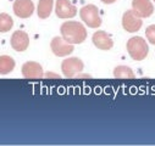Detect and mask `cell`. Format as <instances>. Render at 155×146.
I'll return each mask as SVG.
<instances>
[{"instance_id":"6da1fadb","label":"cell","mask_w":155,"mask_h":146,"mask_svg":"<svg viewBox=\"0 0 155 146\" xmlns=\"http://www.w3.org/2000/svg\"><path fill=\"white\" fill-rule=\"evenodd\" d=\"M60 32L62 38L70 44H81L87 38V30L84 26L76 21H67L62 23Z\"/></svg>"},{"instance_id":"7a4b0ae2","label":"cell","mask_w":155,"mask_h":146,"mask_svg":"<svg viewBox=\"0 0 155 146\" xmlns=\"http://www.w3.org/2000/svg\"><path fill=\"white\" fill-rule=\"evenodd\" d=\"M127 51L130 56L136 61H142L148 55V44L142 36H132L127 42Z\"/></svg>"},{"instance_id":"3957f363","label":"cell","mask_w":155,"mask_h":146,"mask_svg":"<svg viewBox=\"0 0 155 146\" xmlns=\"http://www.w3.org/2000/svg\"><path fill=\"white\" fill-rule=\"evenodd\" d=\"M80 16L82 21L91 28H98L101 24V18L99 16L98 8L93 4L86 5L80 10Z\"/></svg>"},{"instance_id":"277c9868","label":"cell","mask_w":155,"mask_h":146,"mask_svg":"<svg viewBox=\"0 0 155 146\" xmlns=\"http://www.w3.org/2000/svg\"><path fill=\"white\" fill-rule=\"evenodd\" d=\"M83 67H84V65H83L82 60H80L78 57H68V59L64 60L61 63L62 73L67 78H72L78 72L83 71Z\"/></svg>"},{"instance_id":"5b68a950","label":"cell","mask_w":155,"mask_h":146,"mask_svg":"<svg viewBox=\"0 0 155 146\" xmlns=\"http://www.w3.org/2000/svg\"><path fill=\"white\" fill-rule=\"evenodd\" d=\"M143 24V21H142V17H139L134 10H128L122 16V26L124 28L130 32V33H133V32H137L140 29Z\"/></svg>"},{"instance_id":"8992f818","label":"cell","mask_w":155,"mask_h":146,"mask_svg":"<svg viewBox=\"0 0 155 146\" xmlns=\"http://www.w3.org/2000/svg\"><path fill=\"white\" fill-rule=\"evenodd\" d=\"M50 48H51L54 55H56L59 57L67 56L73 51V44L67 43L61 36H55V38H53V40L50 43Z\"/></svg>"},{"instance_id":"52a82bcc","label":"cell","mask_w":155,"mask_h":146,"mask_svg":"<svg viewBox=\"0 0 155 146\" xmlns=\"http://www.w3.org/2000/svg\"><path fill=\"white\" fill-rule=\"evenodd\" d=\"M55 12L59 18H71L76 16L77 9L71 4L70 0H56Z\"/></svg>"},{"instance_id":"ba28073f","label":"cell","mask_w":155,"mask_h":146,"mask_svg":"<svg viewBox=\"0 0 155 146\" xmlns=\"http://www.w3.org/2000/svg\"><path fill=\"white\" fill-rule=\"evenodd\" d=\"M34 11V5L32 0H15L14 12L20 18H28Z\"/></svg>"},{"instance_id":"9c48e42d","label":"cell","mask_w":155,"mask_h":146,"mask_svg":"<svg viewBox=\"0 0 155 146\" xmlns=\"http://www.w3.org/2000/svg\"><path fill=\"white\" fill-rule=\"evenodd\" d=\"M22 75L27 79H41L43 77V68L38 62L28 61L22 66Z\"/></svg>"},{"instance_id":"30bf717a","label":"cell","mask_w":155,"mask_h":146,"mask_svg":"<svg viewBox=\"0 0 155 146\" xmlns=\"http://www.w3.org/2000/svg\"><path fill=\"white\" fill-rule=\"evenodd\" d=\"M10 43H11V46H12L14 50L25 51L28 48V44H29L28 34L26 32H23V30H16L11 35Z\"/></svg>"},{"instance_id":"8fae6325","label":"cell","mask_w":155,"mask_h":146,"mask_svg":"<svg viewBox=\"0 0 155 146\" xmlns=\"http://www.w3.org/2000/svg\"><path fill=\"white\" fill-rule=\"evenodd\" d=\"M132 8L134 12L142 18L149 17L154 12V6L150 0H132Z\"/></svg>"},{"instance_id":"7c38bea8","label":"cell","mask_w":155,"mask_h":146,"mask_svg":"<svg viewBox=\"0 0 155 146\" xmlns=\"http://www.w3.org/2000/svg\"><path fill=\"white\" fill-rule=\"evenodd\" d=\"M93 44L100 50H110L114 46V42L110 35L104 30H98L93 34Z\"/></svg>"},{"instance_id":"4fadbf2b","label":"cell","mask_w":155,"mask_h":146,"mask_svg":"<svg viewBox=\"0 0 155 146\" xmlns=\"http://www.w3.org/2000/svg\"><path fill=\"white\" fill-rule=\"evenodd\" d=\"M53 3L54 0H39L38 3V9L37 14L39 18H48L53 11Z\"/></svg>"},{"instance_id":"5bb4252c","label":"cell","mask_w":155,"mask_h":146,"mask_svg":"<svg viewBox=\"0 0 155 146\" xmlns=\"http://www.w3.org/2000/svg\"><path fill=\"white\" fill-rule=\"evenodd\" d=\"M114 77L119 79H133L136 76L133 71L127 66H117L114 69Z\"/></svg>"},{"instance_id":"9a60e30c","label":"cell","mask_w":155,"mask_h":146,"mask_svg":"<svg viewBox=\"0 0 155 146\" xmlns=\"http://www.w3.org/2000/svg\"><path fill=\"white\" fill-rule=\"evenodd\" d=\"M15 68V61L12 57L3 55L0 56V75H8Z\"/></svg>"},{"instance_id":"2e32d148","label":"cell","mask_w":155,"mask_h":146,"mask_svg":"<svg viewBox=\"0 0 155 146\" xmlns=\"http://www.w3.org/2000/svg\"><path fill=\"white\" fill-rule=\"evenodd\" d=\"M12 24H14V21H12L10 15L0 14V32L2 33L9 32L12 28Z\"/></svg>"},{"instance_id":"e0dca14e","label":"cell","mask_w":155,"mask_h":146,"mask_svg":"<svg viewBox=\"0 0 155 146\" xmlns=\"http://www.w3.org/2000/svg\"><path fill=\"white\" fill-rule=\"evenodd\" d=\"M145 35H147V39L153 44L155 45V24H151L145 30Z\"/></svg>"},{"instance_id":"ac0fdd59","label":"cell","mask_w":155,"mask_h":146,"mask_svg":"<svg viewBox=\"0 0 155 146\" xmlns=\"http://www.w3.org/2000/svg\"><path fill=\"white\" fill-rule=\"evenodd\" d=\"M101 2H103L104 4H112V3L116 2V0H101Z\"/></svg>"},{"instance_id":"d6986e66","label":"cell","mask_w":155,"mask_h":146,"mask_svg":"<svg viewBox=\"0 0 155 146\" xmlns=\"http://www.w3.org/2000/svg\"><path fill=\"white\" fill-rule=\"evenodd\" d=\"M154 2H155V0H154Z\"/></svg>"}]
</instances>
